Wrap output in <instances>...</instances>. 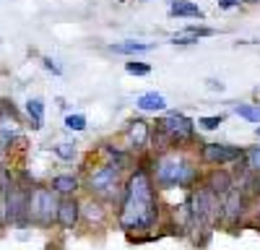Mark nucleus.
<instances>
[{
    "mask_svg": "<svg viewBox=\"0 0 260 250\" xmlns=\"http://www.w3.org/2000/svg\"><path fill=\"white\" fill-rule=\"evenodd\" d=\"M245 157V151L240 146H229V143H203L201 146V159L206 164L213 167H224V164H234Z\"/></svg>",
    "mask_w": 260,
    "mask_h": 250,
    "instance_id": "nucleus-6",
    "label": "nucleus"
},
{
    "mask_svg": "<svg viewBox=\"0 0 260 250\" xmlns=\"http://www.w3.org/2000/svg\"><path fill=\"white\" fill-rule=\"evenodd\" d=\"M154 177L161 188H190L198 177V170L190 164V159L180 151H167L154 159Z\"/></svg>",
    "mask_w": 260,
    "mask_h": 250,
    "instance_id": "nucleus-2",
    "label": "nucleus"
},
{
    "mask_svg": "<svg viewBox=\"0 0 260 250\" xmlns=\"http://www.w3.org/2000/svg\"><path fill=\"white\" fill-rule=\"evenodd\" d=\"M65 128L68 131H83L86 128V117L83 115H68L65 117Z\"/></svg>",
    "mask_w": 260,
    "mask_h": 250,
    "instance_id": "nucleus-22",
    "label": "nucleus"
},
{
    "mask_svg": "<svg viewBox=\"0 0 260 250\" xmlns=\"http://www.w3.org/2000/svg\"><path fill=\"white\" fill-rule=\"evenodd\" d=\"M159 219V206L154 196V180L148 170H138L127 177L117 198V222L125 232H148Z\"/></svg>",
    "mask_w": 260,
    "mask_h": 250,
    "instance_id": "nucleus-1",
    "label": "nucleus"
},
{
    "mask_svg": "<svg viewBox=\"0 0 260 250\" xmlns=\"http://www.w3.org/2000/svg\"><path fill=\"white\" fill-rule=\"evenodd\" d=\"M148 141H151V149L159 151V157H161V154H167V151L172 149V146H175V141H172V138L159 128V125H156V128H151V138H148Z\"/></svg>",
    "mask_w": 260,
    "mask_h": 250,
    "instance_id": "nucleus-17",
    "label": "nucleus"
},
{
    "mask_svg": "<svg viewBox=\"0 0 260 250\" xmlns=\"http://www.w3.org/2000/svg\"><path fill=\"white\" fill-rule=\"evenodd\" d=\"M221 122H224V117H221V115H213V117H201V120H198V125H203L206 131H216Z\"/></svg>",
    "mask_w": 260,
    "mask_h": 250,
    "instance_id": "nucleus-23",
    "label": "nucleus"
},
{
    "mask_svg": "<svg viewBox=\"0 0 260 250\" xmlns=\"http://www.w3.org/2000/svg\"><path fill=\"white\" fill-rule=\"evenodd\" d=\"M120 3H122V0H120Z\"/></svg>",
    "mask_w": 260,
    "mask_h": 250,
    "instance_id": "nucleus-33",
    "label": "nucleus"
},
{
    "mask_svg": "<svg viewBox=\"0 0 260 250\" xmlns=\"http://www.w3.org/2000/svg\"><path fill=\"white\" fill-rule=\"evenodd\" d=\"M78 188V177L76 175H55L52 182H50V191H55L57 196H73Z\"/></svg>",
    "mask_w": 260,
    "mask_h": 250,
    "instance_id": "nucleus-14",
    "label": "nucleus"
},
{
    "mask_svg": "<svg viewBox=\"0 0 260 250\" xmlns=\"http://www.w3.org/2000/svg\"><path fill=\"white\" fill-rule=\"evenodd\" d=\"M234 6H240V0H219V8H234Z\"/></svg>",
    "mask_w": 260,
    "mask_h": 250,
    "instance_id": "nucleus-29",
    "label": "nucleus"
},
{
    "mask_svg": "<svg viewBox=\"0 0 260 250\" xmlns=\"http://www.w3.org/2000/svg\"><path fill=\"white\" fill-rule=\"evenodd\" d=\"M136 107L143 110V112H161V110H167V99L161 94H156V91H148V94L138 97Z\"/></svg>",
    "mask_w": 260,
    "mask_h": 250,
    "instance_id": "nucleus-15",
    "label": "nucleus"
},
{
    "mask_svg": "<svg viewBox=\"0 0 260 250\" xmlns=\"http://www.w3.org/2000/svg\"><path fill=\"white\" fill-rule=\"evenodd\" d=\"M159 128L175 141V143H182V141H190L195 136V122L190 117H185L182 112H167L159 122Z\"/></svg>",
    "mask_w": 260,
    "mask_h": 250,
    "instance_id": "nucleus-5",
    "label": "nucleus"
},
{
    "mask_svg": "<svg viewBox=\"0 0 260 250\" xmlns=\"http://www.w3.org/2000/svg\"><path fill=\"white\" fill-rule=\"evenodd\" d=\"M208 89H213V91H224V83H221V81H213V78H211V81H208Z\"/></svg>",
    "mask_w": 260,
    "mask_h": 250,
    "instance_id": "nucleus-30",
    "label": "nucleus"
},
{
    "mask_svg": "<svg viewBox=\"0 0 260 250\" xmlns=\"http://www.w3.org/2000/svg\"><path fill=\"white\" fill-rule=\"evenodd\" d=\"M81 216L89 224H102L104 216H107V208H104V203L99 198H91V201L81 203Z\"/></svg>",
    "mask_w": 260,
    "mask_h": 250,
    "instance_id": "nucleus-12",
    "label": "nucleus"
},
{
    "mask_svg": "<svg viewBox=\"0 0 260 250\" xmlns=\"http://www.w3.org/2000/svg\"><path fill=\"white\" fill-rule=\"evenodd\" d=\"M234 112L250 122H260V104H234Z\"/></svg>",
    "mask_w": 260,
    "mask_h": 250,
    "instance_id": "nucleus-19",
    "label": "nucleus"
},
{
    "mask_svg": "<svg viewBox=\"0 0 260 250\" xmlns=\"http://www.w3.org/2000/svg\"><path fill=\"white\" fill-rule=\"evenodd\" d=\"M42 63H45V68H47V71H52L55 76H60V73H62V68L57 66V63H55L52 57H45V60H42Z\"/></svg>",
    "mask_w": 260,
    "mask_h": 250,
    "instance_id": "nucleus-28",
    "label": "nucleus"
},
{
    "mask_svg": "<svg viewBox=\"0 0 260 250\" xmlns=\"http://www.w3.org/2000/svg\"><path fill=\"white\" fill-rule=\"evenodd\" d=\"M125 71L130 73V76H148L151 73V66L148 63H125Z\"/></svg>",
    "mask_w": 260,
    "mask_h": 250,
    "instance_id": "nucleus-20",
    "label": "nucleus"
},
{
    "mask_svg": "<svg viewBox=\"0 0 260 250\" xmlns=\"http://www.w3.org/2000/svg\"><path fill=\"white\" fill-rule=\"evenodd\" d=\"M55 154H57L60 159H65V162H73V157H76V143H60V146H55Z\"/></svg>",
    "mask_w": 260,
    "mask_h": 250,
    "instance_id": "nucleus-21",
    "label": "nucleus"
},
{
    "mask_svg": "<svg viewBox=\"0 0 260 250\" xmlns=\"http://www.w3.org/2000/svg\"><path fill=\"white\" fill-rule=\"evenodd\" d=\"M26 185H11L6 193V219L11 224H26V201H29Z\"/></svg>",
    "mask_w": 260,
    "mask_h": 250,
    "instance_id": "nucleus-7",
    "label": "nucleus"
},
{
    "mask_svg": "<svg viewBox=\"0 0 260 250\" xmlns=\"http://www.w3.org/2000/svg\"><path fill=\"white\" fill-rule=\"evenodd\" d=\"M169 13L180 16V18H203L206 16L195 3H190V0H172V3H169Z\"/></svg>",
    "mask_w": 260,
    "mask_h": 250,
    "instance_id": "nucleus-13",
    "label": "nucleus"
},
{
    "mask_svg": "<svg viewBox=\"0 0 260 250\" xmlns=\"http://www.w3.org/2000/svg\"><path fill=\"white\" fill-rule=\"evenodd\" d=\"M78 219H81V203L73 198V196H65V198H60V203H57V224L62 227V229H73L76 224H78Z\"/></svg>",
    "mask_w": 260,
    "mask_h": 250,
    "instance_id": "nucleus-9",
    "label": "nucleus"
},
{
    "mask_svg": "<svg viewBox=\"0 0 260 250\" xmlns=\"http://www.w3.org/2000/svg\"><path fill=\"white\" fill-rule=\"evenodd\" d=\"M89 191L99 198V201H110V198H120V191H122V185H120V167L115 164H99L96 170L89 175Z\"/></svg>",
    "mask_w": 260,
    "mask_h": 250,
    "instance_id": "nucleus-4",
    "label": "nucleus"
},
{
    "mask_svg": "<svg viewBox=\"0 0 260 250\" xmlns=\"http://www.w3.org/2000/svg\"><path fill=\"white\" fill-rule=\"evenodd\" d=\"M198 37H192V34H180V37H175L172 39V45H198Z\"/></svg>",
    "mask_w": 260,
    "mask_h": 250,
    "instance_id": "nucleus-26",
    "label": "nucleus"
},
{
    "mask_svg": "<svg viewBox=\"0 0 260 250\" xmlns=\"http://www.w3.org/2000/svg\"><path fill=\"white\" fill-rule=\"evenodd\" d=\"M247 211V196L240 191V188H232V191L221 198V211H219V219H224L226 224H240L242 216Z\"/></svg>",
    "mask_w": 260,
    "mask_h": 250,
    "instance_id": "nucleus-8",
    "label": "nucleus"
},
{
    "mask_svg": "<svg viewBox=\"0 0 260 250\" xmlns=\"http://www.w3.org/2000/svg\"><path fill=\"white\" fill-rule=\"evenodd\" d=\"M255 133H257V136H260V128H257V131H255Z\"/></svg>",
    "mask_w": 260,
    "mask_h": 250,
    "instance_id": "nucleus-32",
    "label": "nucleus"
},
{
    "mask_svg": "<svg viewBox=\"0 0 260 250\" xmlns=\"http://www.w3.org/2000/svg\"><path fill=\"white\" fill-rule=\"evenodd\" d=\"M26 112L31 117V128H42V122H45V102L42 99H29L26 102Z\"/></svg>",
    "mask_w": 260,
    "mask_h": 250,
    "instance_id": "nucleus-18",
    "label": "nucleus"
},
{
    "mask_svg": "<svg viewBox=\"0 0 260 250\" xmlns=\"http://www.w3.org/2000/svg\"><path fill=\"white\" fill-rule=\"evenodd\" d=\"M247 164H250V170L260 172V146H255V149L247 154Z\"/></svg>",
    "mask_w": 260,
    "mask_h": 250,
    "instance_id": "nucleus-25",
    "label": "nucleus"
},
{
    "mask_svg": "<svg viewBox=\"0 0 260 250\" xmlns=\"http://www.w3.org/2000/svg\"><path fill=\"white\" fill-rule=\"evenodd\" d=\"M203 185L208 188L213 196H219V198H224V196L232 191V188H237V185H234V175L226 172V170H213V172L206 177Z\"/></svg>",
    "mask_w": 260,
    "mask_h": 250,
    "instance_id": "nucleus-10",
    "label": "nucleus"
},
{
    "mask_svg": "<svg viewBox=\"0 0 260 250\" xmlns=\"http://www.w3.org/2000/svg\"><path fill=\"white\" fill-rule=\"evenodd\" d=\"M245 3H257V0H245Z\"/></svg>",
    "mask_w": 260,
    "mask_h": 250,
    "instance_id": "nucleus-31",
    "label": "nucleus"
},
{
    "mask_svg": "<svg viewBox=\"0 0 260 250\" xmlns=\"http://www.w3.org/2000/svg\"><path fill=\"white\" fill-rule=\"evenodd\" d=\"M16 141V131L13 128H0V149H8Z\"/></svg>",
    "mask_w": 260,
    "mask_h": 250,
    "instance_id": "nucleus-24",
    "label": "nucleus"
},
{
    "mask_svg": "<svg viewBox=\"0 0 260 250\" xmlns=\"http://www.w3.org/2000/svg\"><path fill=\"white\" fill-rule=\"evenodd\" d=\"M57 193L50 188H34L29 191V201H26V222H34L39 227H50L57 219Z\"/></svg>",
    "mask_w": 260,
    "mask_h": 250,
    "instance_id": "nucleus-3",
    "label": "nucleus"
},
{
    "mask_svg": "<svg viewBox=\"0 0 260 250\" xmlns=\"http://www.w3.org/2000/svg\"><path fill=\"white\" fill-rule=\"evenodd\" d=\"M127 138H130V143H133V149H146L148 138H151V125L146 120H130Z\"/></svg>",
    "mask_w": 260,
    "mask_h": 250,
    "instance_id": "nucleus-11",
    "label": "nucleus"
},
{
    "mask_svg": "<svg viewBox=\"0 0 260 250\" xmlns=\"http://www.w3.org/2000/svg\"><path fill=\"white\" fill-rule=\"evenodd\" d=\"M185 32H187V34H192V37H198V39H201V37H211V34H213V29H208V26H187Z\"/></svg>",
    "mask_w": 260,
    "mask_h": 250,
    "instance_id": "nucleus-27",
    "label": "nucleus"
},
{
    "mask_svg": "<svg viewBox=\"0 0 260 250\" xmlns=\"http://www.w3.org/2000/svg\"><path fill=\"white\" fill-rule=\"evenodd\" d=\"M110 50L120 52V55H138V52L154 50V45L151 42H115V45H110Z\"/></svg>",
    "mask_w": 260,
    "mask_h": 250,
    "instance_id": "nucleus-16",
    "label": "nucleus"
}]
</instances>
